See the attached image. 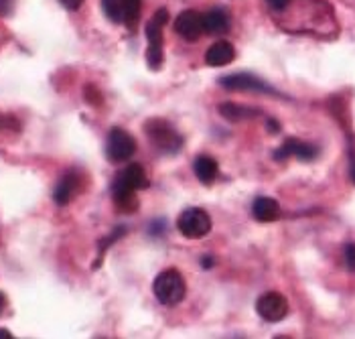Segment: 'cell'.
Instances as JSON below:
<instances>
[{"instance_id":"25","label":"cell","mask_w":355,"mask_h":339,"mask_svg":"<svg viewBox=\"0 0 355 339\" xmlns=\"http://www.w3.org/2000/svg\"><path fill=\"white\" fill-rule=\"evenodd\" d=\"M59 2H61L67 10H78L83 4V0H59Z\"/></svg>"},{"instance_id":"26","label":"cell","mask_w":355,"mask_h":339,"mask_svg":"<svg viewBox=\"0 0 355 339\" xmlns=\"http://www.w3.org/2000/svg\"><path fill=\"white\" fill-rule=\"evenodd\" d=\"M268 132H272V134H276V132H280V124H278V120H268Z\"/></svg>"},{"instance_id":"11","label":"cell","mask_w":355,"mask_h":339,"mask_svg":"<svg viewBox=\"0 0 355 339\" xmlns=\"http://www.w3.org/2000/svg\"><path fill=\"white\" fill-rule=\"evenodd\" d=\"M291 157H297L299 161H315L319 157V146L313 142L299 141V139H286L280 144V148L274 150V161H286Z\"/></svg>"},{"instance_id":"24","label":"cell","mask_w":355,"mask_h":339,"mask_svg":"<svg viewBox=\"0 0 355 339\" xmlns=\"http://www.w3.org/2000/svg\"><path fill=\"white\" fill-rule=\"evenodd\" d=\"M268 2V6L272 8L274 12H280L282 8H286V4L291 2V0H266Z\"/></svg>"},{"instance_id":"5","label":"cell","mask_w":355,"mask_h":339,"mask_svg":"<svg viewBox=\"0 0 355 339\" xmlns=\"http://www.w3.org/2000/svg\"><path fill=\"white\" fill-rule=\"evenodd\" d=\"M153 293L159 299V303H163L166 307H175L185 299L187 284H185V279L175 268H166L155 279Z\"/></svg>"},{"instance_id":"22","label":"cell","mask_w":355,"mask_h":339,"mask_svg":"<svg viewBox=\"0 0 355 339\" xmlns=\"http://www.w3.org/2000/svg\"><path fill=\"white\" fill-rule=\"evenodd\" d=\"M164 229H166V222H164V220H155V222L150 224V227H148V234L161 238L164 234Z\"/></svg>"},{"instance_id":"2","label":"cell","mask_w":355,"mask_h":339,"mask_svg":"<svg viewBox=\"0 0 355 339\" xmlns=\"http://www.w3.org/2000/svg\"><path fill=\"white\" fill-rule=\"evenodd\" d=\"M150 181L146 177V173L142 169V165L132 163L124 171H120L114 181H112V199L114 205L120 214H132L137 211V193L142 189H148Z\"/></svg>"},{"instance_id":"16","label":"cell","mask_w":355,"mask_h":339,"mask_svg":"<svg viewBox=\"0 0 355 339\" xmlns=\"http://www.w3.org/2000/svg\"><path fill=\"white\" fill-rule=\"evenodd\" d=\"M193 173L203 185H211V183H216L219 175L218 161L209 155H199L193 163Z\"/></svg>"},{"instance_id":"3","label":"cell","mask_w":355,"mask_h":339,"mask_svg":"<svg viewBox=\"0 0 355 339\" xmlns=\"http://www.w3.org/2000/svg\"><path fill=\"white\" fill-rule=\"evenodd\" d=\"M166 23H168V10L166 8H159L153 15V19L146 23V27H144L146 41H148V47H146V65L153 71H159L163 67V31Z\"/></svg>"},{"instance_id":"6","label":"cell","mask_w":355,"mask_h":339,"mask_svg":"<svg viewBox=\"0 0 355 339\" xmlns=\"http://www.w3.org/2000/svg\"><path fill=\"white\" fill-rule=\"evenodd\" d=\"M177 227L185 238L199 240L211 232V216L203 207H187L177 218Z\"/></svg>"},{"instance_id":"8","label":"cell","mask_w":355,"mask_h":339,"mask_svg":"<svg viewBox=\"0 0 355 339\" xmlns=\"http://www.w3.org/2000/svg\"><path fill=\"white\" fill-rule=\"evenodd\" d=\"M137 153V141L124 128H112L106 144V155L112 163H124Z\"/></svg>"},{"instance_id":"12","label":"cell","mask_w":355,"mask_h":339,"mask_svg":"<svg viewBox=\"0 0 355 339\" xmlns=\"http://www.w3.org/2000/svg\"><path fill=\"white\" fill-rule=\"evenodd\" d=\"M173 27L185 41H197L203 35V15L197 10H183L175 19Z\"/></svg>"},{"instance_id":"18","label":"cell","mask_w":355,"mask_h":339,"mask_svg":"<svg viewBox=\"0 0 355 339\" xmlns=\"http://www.w3.org/2000/svg\"><path fill=\"white\" fill-rule=\"evenodd\" d=\"M219 114L230 120V122H240V120H250V118H256L260 116V110H254V108H248V106H240V104H221L219 106Z\"/></svg>"},{"instance_id":"21","label":"cell","mask_w":355,"mask_h":339,"mask_svg":"<svg viewBox=\"0 0 355 339\" xmlns=\"http://www.w3.org/2000/svg\"><path fill=\"white\" fill-rule=\"evenodd\" d=\"M345 264H347V268L355 272V244H347L345 246Z\"/></svg>"},{"instance_id":"10","label":"cell","mask_w":355,"mask_h":339,"mask_svg":"<svg viewBox=\"0 0 355 339\" xmlns=\"http://www.w3.org/2000/svg\"><path fill=\"white\" fill-rule=\"evenodd\" d=\"M256 313L268 323H278L288 315V301L280 293H264L256 301Z\"/></svg>"},{"instance_id":"7","label":"cell","mask_w":355,"mask_h":339,"mask_svg":"<svg viewBox=\"0 0 355 339\" xmlns=\"http://www.w3.org/2000/svg\"><path fill=\"white\" fill-rule=\"evenodd\" d=\"M104 15L116 25H135L140 17L142 0H102Z\"/></svg>"},{"instance_id":"4","label":"cell","mask_w":355,"mask_h":339,"mask_svg":"<svg viewBox=\"0 0 355 339\" xmlns=\"http://www.w3.org/2000/svg\"><path fill=\"white\" fill-rule=\"evenodd\" d=\"M144 132L150 144L164 155H175L183 148V137L181 132L163 118H150L144 124Z\"/></svg>"},{"instance_id":"23","label":"cell","mask_w":355,"mask_h":339,"mask_svg":"<svg viewBox=\"0 0 355 339\" xmlns=\"http://www.w3.org/2000/svg\"><path fill=\"white\" fill-rule=\"evenodd\" d=\"M15 6V0H0V17H8Z\"/></svg>"},{"instance_id":"19","label":"cell","mask_w":355,"mask_h":339,"mask_svg":"<svg viewBox=\"0 0 355 339\" xmlns=\"http://www.w3.org/2000/svg\"><path fill=\"white\" fill-rule=\"evenodd\" d=\"M124 234H126V227L120 226V227H116V229H114V234H110V236H106L104 240H100V242H98L100 250H98V262H96L94 266H100L102 258H104V254H106V248H110V246H112L114 242H118V240H120V238H122Z\"/></svg>"},{"instance_id":"30","label":"cell","mask_w":355,"mask_h":339,"mask_svg":"<svg viewBox=\"0 0 355 339\" xmlns=\"http://www.w3.org/2000/svg\"><path fill=\"white\" fill-rule=\"evenodd\" d=\"M4 307H6V299H4V295L0 293V313L4 311Z\"/></svg>"},{"instance_id":"27","label":"cell","mask_w":355,"mask_h":339,"mask_svg":"<svg viewBox=\"0 0 355 339\" xmlns=\"http://www.w3.org/2000/svg\"><path fill=\"white\" fill-rule=\"evenodd\" d=\"M201 266H203L205 270H209V268L214 266V258H211V256H205V258H201Z\"/></svg>"},{"instance_id":"15","label":"cell","mask_w":355,"mask_h":339,"mask_svg":"<svg viewBox=\"0 0 355 339\" xmlns=\"http://www.w3.org/2000/svg\"><path fill=\"white\" fill-rule=\"evenodd\" d=\"M230 25L232 19L223 8H211L209 12L203 15V33L207 35H223L230 31Z\"/></svg>"},{"instance_id":"29","label":"cell","mask_w":355,"mask_h":339,"mask_svg":"<svg viewBox=\"0 0 355 339\" xmlns=\"http://www.w3.org/2000/svg\"><path fill=\"white\" fill-rule=\"evenodd\" d=\"M352 181L355 183V155L352 153Z\"/></svg>"},{"instance_id":"28","label":"cell","mask_w":355,"mask_h":339,"mask_svg":"<svg viewBox=\"0 0 355 339\" xmlns=\"http://www.w3.org/2000/svg\"><path fill=\"white\" fill-rule=\"evenodd\" d=\"M0 339H12V333L8 329H0Z\"/></svg>"},{"instance_id":"14","label":"cell","mask_w":355,"mask_h":339,"mask_svg":"<svg viewBox=\"0 0 355 339\" xmlns=\"http://www.w3.org/2000/svg\"><path fill=\"white\" fill-rule=\"evenodd\" d=\"M236 57V49L230 41H218L214 43L207 53H205V63L209 67H223V65H230Z\"/></svg>"},{"instance_id":"20","label":"cell","mask_w":355,"mask_h":339,"mask_svg":"<svg viewBox=\"0 0 355 339\" xmlns=\"http://www.w3.org/2000/svg\"><path fill=\"white\" fill-rule=\"evenodd\" d=\"M85 100L89 102V104H96V106H100L102 104V96L98 94V89L96 87H92V85H87L85 87Z\"/></svg>"},{"instance_id":"9","label":"cell","mask_w":355,"mask_h":339,"mask_svg":"<svg viewBox=\"0 0 355 339\" xmlns=\"http://www.w3.org/2000/svg\"><path fill=\"white\" fill-rule=\"evenodd\" d=\"M219 85L230 89V92H258V94H272L280 96L272 85H268L264 80L252 73H230L219 78Z\"/></svg>"},{"instance_id":"13","label":"cell","mask_w":355,"mask_h":339,"mask_svg":"<svg viewBox=\"0 0 355 339\" xmlns=\"http://www.w3.org/2000/svg\"><path fill=\"white\" fill-rule=\"evenodd\" d=\"M78 189H80V175H78V171H67L61 179H59V183L55 185L53 189V199L57 205H67L71 199L76 198V193H78Z\"/></svg>"},{"instance_id":"17","label":"cell","mask_w":355,"mask_h":339,"mask_svg":"<svg viewBox=\"0 0 355 339\" xmlns=\"http://www.w3.org/2000/svg\"><path fill=\"white\" fill-rule=\"evenodd\" d=\"M252 214L258 222L270 224L280 218V203L272 198H258L252 203Z\"/></svg>"},{"instance_id":"1","label":"cell","mask_w":355,"mask_h":339,"mask_svg":"<svg viewBox=\"0 0 355 339\" xmlns=\"http://www.w3.org/2000/svg\"><path fill=\"white\" fill-rule=\"evenodd\" d=\"M280 12L291 17L286 21H278L284 31L306 33L321 39H331L337 35V19L325 0H291Z\"/></svg>"}]
</instances>
